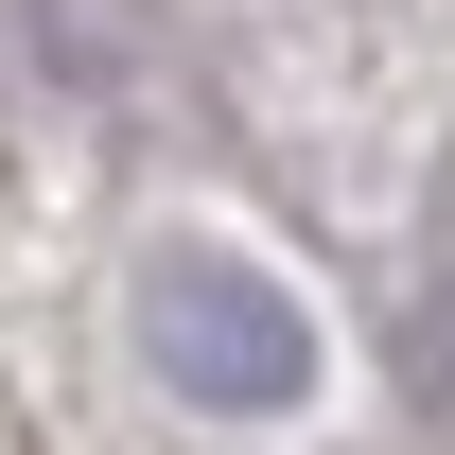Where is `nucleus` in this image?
Returning a JSON list of instances; mask_svg holds the SVG:
<instances>
[{
  "instance_id": "f257e3e1",
  "label": "nucleus",
  "mask_w": 455,
  "mask_h": 455,
  "mask_svg": "<svg viewBox=\"0 0 455 455\" xmlns=\"http://www.w3.org/2000/svg\"><path fill=\"white\" fill-rule=\"evenodd\" d=\"M158 350H175L193 403H298V368H315L298 315L245 281V263H158Z\"/></svg>"
}]
</instances>
